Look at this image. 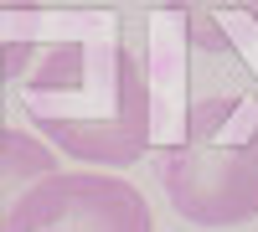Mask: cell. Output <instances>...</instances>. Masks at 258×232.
Listing matches in <instances>:
<instances>
[{
  "label": "cell",
  "mask_w": 258,
  "mask_h": 232,
  "mask_svg": "<svg viewBox=\"0 0 258 232\" xmlns=\"http://www.w3.org/2000/svg\"><path fill=\"white\" fill-rule=\"evenodd\" d=\"M31 129L88 171H124L150 150V78L114 31L31 47L16 67Z\"/></svg>",
  "instance_id": "cell-1"
},
{
  "label": "cell",
  "mask_w": 258,
  "mask_h": 232,
  "mask_svg": "<svg viewBox=\"0 0 258 232\" xmlns=\"http://www.w3.org/2000/svg\"><path fill=\"white\" fill-rule=\"evenodd\" d=\"M181 16L186 36L207 52H227L238 47L243 31L258 36V0H165Z\"/></svg>",
  "instance_id": "cell-5"
},
{
  "label": "cell",
  "mask_w": 258,
  "mask_h": 232,
  "mask_svg": "<svg viewBox=\"0 0 258 232\" xmlns=\"http://www.w3.org/2000/svg\"><path fill=\"white\" fill-rule=\"evenodd\" d=\"M36 0H0V16H21V11H31Z\"/></svg>",
  "instance_id": "cell-6"
},
{
  "label": "cell",
  "mask_w": 258,
  "mask_h": 232,
  "mask_svg": "<svg viewBox=\"0 0 258 232\" xmlns=\"http://www.w3.org/2000/svg\"><path fill=\"white\" fill-rule=\"evenodd\" d=\"M41 6V0H36ZM57 6H114V0H57Z\"/></svg>",
  "instance_id": "cell-7"
},
{
  "label": "cell",
  "mask_w": 258,
  "mask_h": 232,
  "mask_svg": "<svg viewBox=\"0 0 258 232\" xmlns=\"http://www.w3.org/2000/svg\"><path fill=\"white\" fill-rule=\"evenodd\" d=\"M6 232H155L140 186L114 171H52L16 201Z\"/></svg>",
  "instance_id": "cell-3"
},
{
  "label": "cell",
  "mask_w": 258,
  "mask_h": 232,
  "mask_svg": "<svg viewBox=\"0 0 258 232\" xmlns=\"http://www.w3.org/2000/svg\"><path fill=\"white\" fill-rule=\"evenodd\" d=\"M52 171H57V150L36 129H0V232H6L16 201Z\"/></svg>",
  "instance_id": "cell-4"
},
{
  "label": "cell",
  "mask_w": 258,
  "mask_h": 232,
  "mask_svg": "<svg viewBox=\"0 0 258 232\" xmlns=\"http://www.w3.org/2000/svg\"><path fill=\"white\" fill-rule=\"evenodd\" d=\"M170 206L197 227L258 217V98L217 93L186 109L181 134L155 150Z\"/></svg>",
  "instance_id": "cell-2"
}]
</instances>
